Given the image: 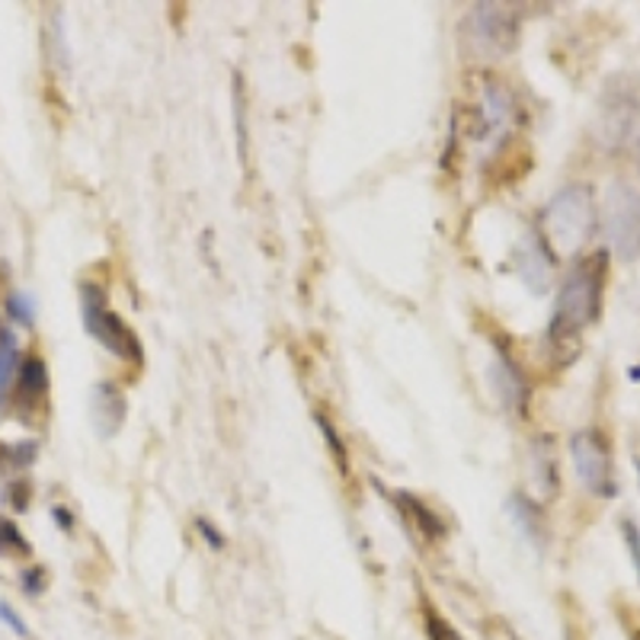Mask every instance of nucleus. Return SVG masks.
I'll list each match as a JSON object with an SVG mask.
<instances>
[{
	"instance_id": "obj_5",
	"label": "nucleus",
	"mask_w": 640,
	"mask_h": 640,
	"mask_svg": "<svg viewBox=\"0 0 640 640\" xmlns=\"http://www.w3.org/2000/svg\"><path fill=\"white\" fill-rule=\"evenodd\" d=\"M81 311H84L86 337H93L106 352L126 362H141V342L126 321L116 311H109L100 286H81Z\"/></svg>"
},
{
	"instance_id": "obj_29",
	"label": "nucleus",
	"mask_w": 640,
	"mask_h": 640,
	"mask_svg": "<svg viewBox=\"0 0 640 640\" xmlns=\"http://www.w3.org/2000/svg\"><path fill=\"white\" fill-rule=\"evenodd\" d=\"M635 640H640V635H638V638H635Z\"/></svg>"
},
{
	"instance_id": "obj_16",
	"label": "nucleus",
	"mask_w": 640,
	"mask_h": 640,
	"mask_svg": "<svg viewBox=\"0 0 640 640\" xmlns=\"http://www.w3.org/2000/svg\"><path fill=\"white\" fill-rule=\"evenodd\" d=\"M7 311H10V321L20 324V327H33V321H36V301L30 299L26 292H13L7 299Z\"/></svg>"
},
{
	"instance_id": "obj_12",
	"label": "nucleus",
	"mask_w": 640,
	"mask_h": 640,
	"mask_svg": "<svg viewBox=\"0 0 640 640\" xmlns=\"http://www.w3.org/2000/svg\"><path fill=\"white\" fill-rule=\"evenodd\" d=\"M493 379H497V391H500V400H503V407H510V410H522L528 387H525L522 375H519V369H515V362H512L507 352H500V356H497Z\"/></svg>"
},
{
	"instance_id": "obj_7",
	"label": "nucleus",
	"mask_w": 640,
	"mask_h": 640,
	"mask_svg": "<svg viewBox=\"0 0 640 640\" xmlns=\"http://www.w3.org/2000/svg\"><path fill=\"white\" fill-rule=\"evenodd\" d=\"M570 455L577 465L580 484L596 493V497H615V468H612V452L608 439L598 429H580L570 439Z\"/></svg>"
},
{
	"instance_id": "obj_3",
	"label": "nucleus",
	"mask_w": 640,
	"mask_h": 640,
	"mask_svg": "<svg viewBox=\"0 0 640 640\" xmlns=\"http://www.w3.org/2000/svg\"><path fill=\"white\" fill-rule=\"evenodd\" d=\"M545 241L555 247L557 254H580L583 244H590L593 231L598 228L596 196L590 186H563L555 199L545 206L542 214Z\"/></svg>"
},
{
	"instance_id": "obj_24",
	"label": "nucleus",
	"mask_w": 640,
	"mask_h": 640,
	"mask_svg": "<svg viewBox=\"0 0 640 640\" xmlns=\"http://www.w3.org/2000/svg\"><path fill=\"white\" fill-rule=\"evenodd\" d=\"M20 583H23V593H26V596H39V593L45 590V570L43 567H36V570H26Z\"/></svg>"
},
{
	"instance_id": "obj_18",
	"label": "nucleus",
	"mask_w": 640,
	"mask_h": 640,
	"mask_svg": "<svg viewBox=\"0 0 640 640\" xmlns=\"http://www.w3.org/2000/svg\"><path fill=\"white\" fill-rule=\"evenodd\" d=\"M0 555H30V542L7 519H0Z\"/></svg>"
},
{
	"instance_id": "obj_17",
	"label": "nucleus",
	"mask_w": 640,
	"mask_h": 640,
	"mask_svg": "<svg viewBox=\"0 0 640 640\" xmlns=\"http://www.w3.org/2000/svg\"><path fill=\"white\" fill-rule=\"evenodd\" d=\"M423 625H427V638L429 640H465L432 605H427L423 608Z\"/></svg>"
},
{
	"instance_id": "obj_22",
	"label": "nucleus",
	"mask_w": 640,
	"mask_h": 640,
	"mask_svg": "<svg viewBox=\"0 0 640 640\" xmlns=\"http://www.w3.org/2000/svg\"><path fill=\"white\" fill-rule=\"evenodd\" d=\"M484 640H522L515 631H512L507 621H500V618H487L484 621Z\"/></svg>"
},
{
	"instance_id": "obj_15",
	"label": "nucleus",
	"mask_w": 640,
	"mask_h": 640,
	"mask_svg": "<svg viewBox=\"0 0 640 640\" xmlns=\"http://www.w3.org/2000/svg\"><path fill=\"white\" fill-rule=\"evenodd\" d=\"M510 510L515 512V522L532 535V542H538V532H542V512H538V507L532 500H525V497H512Z\"/></svg>"
},
{
	"instance_id": "obj_8",
	"label": "nucleus",
	"mask_w": 640,
	"mask_h": 640,
	"mask_svg": "<svg viewBox=\"0 0 640 640\" xmlns=\"http://www.w3.org/2000/svg\"><path fill=\"white\" fill-rule=\"evenodd\" d=\"M128 417V400L123 387L113 382H96L90 387V427L100 439H113Z\"/></svg>"
},
{
	"instance_id": "obj_14",
	"label": "nucleus",
	"mask_w": 640,
	"mask_h": 640,
	"mask_svg": "<svg viewBox=\"0 0 640 640\" xmlns=\"http://www.w3.org/2000/svg\"><path fill=\"white\" fill-rule=\"evenodd\" d=\"M39 455V442H16V445H0V470L30 468Z\"/></svg>"
},
{
	"instance_id": "obj_13",
	"label": "nucleus",
	"mask_w": 640,
	"mask_h": 640,
	"mask_svg": "<svg viewBox=\"0 0 640 640\" xmlns=\"http://www.w3.org/2000/svg\"><path fill=\"white\" fill-rule=\"evenodd\" d=\"M20 346H16V337L10 330H0V404L10 391V384L16 382L20 375Z\"/></svg>"
},
{
	"instance_id": "obj_23",
	"label": "nucleus",
	"mask_w": 640,
	"mask_h": 640,
	"mask_svg": "<svg viewBox=\"0 0 640 640\" xmlns=\"http://www.w3.org/2000/svg\"><path fill=\"white\" fill-rule=\"evenodd\" d=\"M0 621H3V625H7L16 638L30 640V628H26V621H23V618H20V615H16L7 602H0Z\"/></svg>"
},
{
	"instance_id": "obj_9",
	"label": "nucleus",
	"mask_w": 640,
	"mask_h": 640,
	"mask_svg": "<svg viewBox=\"0 0 640 640\" xmlns=\"http://www.w3.org/2000/svg\"><path fill=\"white\" fill-rule=\"evenodd\" d=\"M48 394V372H45V362L39 356H30L23 365H20V375L13 382V410L20 420H33L39 414V404Z\"/></svg>"
},
{
	"instance_id": "obj_27",
	"label": "nucleus",
	"mask_w": 640,
	"mask_h": 640,
	"mask_svg": "<svg viewBox=\"0 0 640 640\" xmlns=\"http://www.w3.org/2000/svg\"><path fill=\"white\" fill-rule=\"evenodd\" d=\"M631 379H635V382H640V365L635 369V372H631Z\"/></svg>"
},
{
	"instance_id": "obj_20",
	"label": "nucleus",
	"mask_w": 640,
	"mask_h": 640,
	"mask_svg": "<svg viewBox=\"0 0 640 640\" xmlns=\"http://www.w3.org/2000/svg\"><path fill=\"white\" fill-rule=\"evenodd\" d=\"M317 427H321V432H324V439L330 442V452H334L337 465H340L342 474H346V470H349V462H346V452H342L340 435L334 432V427H330V420H327V417H317Z\"/></svg>"
},
{
	"instance_id": "obj_19",
	"label": "nucleus",
	"mask_w": 640,
	"mask_h": 640,
	"mask_svg": "<svg viewBox=\"0 0 640 640\" xmlns=\"http://www.w3.org/2000/svg\"><path fill=\"white\" fill-rule=\"evenodd\" d=\"M621 535H625V545H628V555H631V563H635V570H638V580H640V528L635 519H625L621 522Z\"/></svg>"
},
{
	"instance_id": "obj_25",
	"label": "nucleus",
	"mask_w": 640,
	"mask_h": 640,
	"mask_svg": "<svg viewBox=\"0 0 640 640\" xmlns=\"http://www.w3.org/2000/svg\"><path fill=\"white\" fill-rule=\"evenodd\" d=\"M196 532H199V535L209 542V548H212V551H221V548H224V538H221V532H214L209 519H196Z\"/></svg>"
},
{
	"instance_id": "obj_10",
	"label": "nucleus",
	"mask_w": 640,
	"mask_h": 640,
	"mask_svg": "<svg viewBox=\"0 0 640 640\" xmlns=\"http://www.w3.org/2000/svg\"><path fill=\"white\" fill-rule=\"evenodd\" d=\"M551 272H555V259L548 254V244L535 231L525 234V241L519 244V276L525 289L532 295H545L551 286Z\"/></svg>"
},
{
	"instance_id": "obj_2",
	"label": "nucleus",
	"mask_w": 640,
	"mask_h": 640,
	"mask_svg": "<svg viewBox=\"0 0 640 640\" xmlns=\"http://www.w3.org/2000/svg\"><path fill=\"white\" fill-rule=\"evenodd\" d=\"M596 138L608 151H631L640 144V74H612L598 96Z\"/></svg>"
},
{
	"instance_id": "obj_28",
	"label": "nucleus",
	"mask_w": 640,
	"mask_h": 640,
	"mask_svg": "<svg viewBox=\"0 0 640 640\" xmlns=\"http://www.w3.org/2000/svg\"><path fill=\"white\" fill-rule=\"evenodd\" d=\"M638 474H640V462H638Z\"/></svg>"
},
{
	"instance_id": "obj_4",
	"label": "nucleus",
	"mask_w": 640,
	"mask_h": 640,
	"mask_svg": "<svg viewBox=\"0 0 640 640\" xmlns=\"http://www.w3.org/2000/svg\"><path fill=\"white\" fill-rule=\"evenodd\" d=\"M602 231L608 251L635 263L640 259V193L628 183H612L602 202Z\"/></svg>"
},
{
	"instance_id": "obj_6",
	"label": "nucleus",
	"mask_w": 640,
	"mask_h": 640,
	"mask_svg": "<svg viewBox=\"0 0 640 640\" xmlns=\"http://www.w3.org/2000/svg\"><path fill=\"white\" fill-rule=\"evenodd\" d=\"M465 39L480 55H510L519 43V13L510 3H474L465 20Z\"/></svg>"
},
{
	"instance_id": "obj_21",
	"label": "nucleus",
	"mask_w": 640,
	"mask_h": 640,
	"mask_svg": "<svg viewBox=\"0 0 640 640\" xmlns=\"http://www.w3.org/2000/svg\"><path fill=\"white\" fill-rule=\"evenodd\" d=\"M3 500H7L16 512L26 510V507H30V503H26V500H30V480H13V487L3 490Z\"/></svg>"
},
{
	"instance_id": "obj_1",
	"label": "nucleus",
	"mask_w": 640,
	"mask_h": 640,
	"mask_svg": "<svg viewBox=\"0 0 640 640\" xmlns=\"http://www.w3.org/2000/svg\"><path fill=\"white\" fill-rule=\"evenodd\" d=\"M605 266L608 254L596 251L577 259V266L567 272L551 314L548 342L560 365L573 362L580 356L583 330L593 327L602 314V292H605Z\"/></svg>"
},
{
	"instance_id": "obj_11",
	"label": "nucleus",
	"mask_w": 640,
	"mask_h": 640,
	"mask_svg": "<svg viewBox=\"0 0 640 640\" xmlns=\"http://www.w3.org/2000/svg\"><path fill=\"white\" fill-rule=\"evenodd\" d=\"M391 503H394V510L400 512L407 532H410L420 545H432V542L445 538V522L429 510L423 500H417V497L397 490V493H391Z\"/></svg>"
},
{
	"instance_id": "obj_26",
	"label": "nucleus",
	"mask_w": 640,
	"mask_h": 640,
	"mask_svg": "<svg viewBox=\"0 0 640 640\" xmlns=\"http://www.w3.org/2000/svg\"><path fill=\"white\" fill-rule=\"evenodd\" d=\"M51 515H55V522H58V528H61V532H71V528H74V519H71V512L68 510L55 507V510H51Z\"/></svg>"
}]
</instances>
